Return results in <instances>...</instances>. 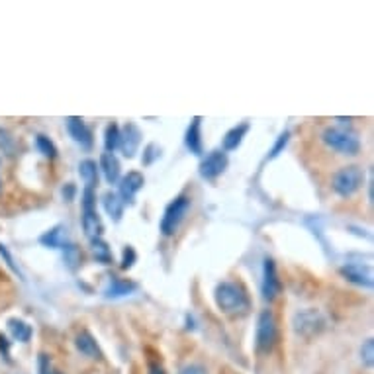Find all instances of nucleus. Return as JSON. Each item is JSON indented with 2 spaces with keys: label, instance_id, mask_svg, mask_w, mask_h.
I'll list each match as a JSON object with an SVG mask.
<instances>
[{
  "label": "nucleus",
  "instance_id": "obj_25",
  "mask_svg": "<svg viewBox=\"0 0 374 374\" xmlns=\"http://www.w3.org/2000/svg\"><path fill=\"white\" fill-rule=\"evenodd\" d=\"M36 145H38L41 155L50 157V159H53V157L57 155V149H55V145H53V142L47 138V135H38V138H36Z\"/></svg>",
  "mask_w": 374,
  "mask_h": 374
},
{
  "label": "nucleus",
  "instance_id": "obj_23",
  "mask_svg": "<svg viewBox=\"0 0 374 374\" xmlns=\"http://www.w3.org/2000/svg\"><path fill=\"white\" fill-rule=\"evenodd\" d=\"M91 251L96 261H100L102 265H110L112 263V251L106 241L102 239H92L91 241Z\"/></svg>",
  "mask_w": 374,
  "mask_h": 374
},
{
  "label": "nucleus",
  "instance_id": "obj_10",
  "mask_svg": "<svg viewBox=\"0 0 374 374\" xmlns=\"http://www.w3.org/2000/svg\"><path fill=\"white\" fill-rule=\"evenodd\" d=\"M142 129L138 128L133 122H128L124 126V131H120V147L124 151V155L131 159V157L138 153L140 145H142Z\"/></svg>",
  "mask_w": 374,
  "mask_h": 374
},
{
  "label": "nucleus",
  "instance_id": "obj_20",
  "mask_svg": "<svg viewBox=\"0 0 374 374\" xmlns=\"http://www.w3.org/2000/svg\"><path fill=\"white\" fill-rule=\"evenodd\" d=\"M78 175H80L82 182L87 184V188H92V190H94V186L98 184V167H96V163H94L92 159L80 161V165H78Z\"/></svg>",
  "mask_w": 374,
  "mask_h": 374
},
{
  "label": "nucleus",
  "instance_id": "obj_30",
  "mask_svg": "<svg viewBox=\"0 0 374 374\" xmlns=\"http://www.w3.org/2000/svg\"><path fill=\"white\" fill-rule=\"evenodd\" d=\"M135 251H133V247H126L124 249V255H122V269L124 271H128V269H131L133 267V263H135Z\"/></svg>",
  "mask_w": 374,
  "mask_h": 374
},
{
  "label": "nucleus",
  "instance_id": "obj_18",
  "mask_svg": "<svg viewBox=\"0 0 374 374\" xmlns=\"http://www.w3.org/2000/svg\"><path fill=\"white\" fill-rule=\"evenodd\" d=\"M247 131H249V124L243 122V124H239V126H235L232 128L228 133H226V138H223V153L226 151H233V149H237L241 142H243V138L247 135Z\"/></svg>",
  "mask_w": 374,
  "mask_h": 374
},
{
  "label": "nucleus",
  "instance_id": "obj_5",
  "mask_svg": "<svg viewBox=\"0 0 374 374\" xmlns=\"http://www.w3.org/2000/svg\"><path fill=\"white\" fill-rule=\"evenodd\" d=\"M188 210H190V198H186V196H179L177 200H173L170 204L165 210V214H163V219H161V233L163 235H173V233L179 230V226L182 223V219L184 216L188 214Z\"/></svg>",
  "mask_w": 374,
  "mask_h": 374
},
{
  "label": "nucleus",
  "instance_id": "obj_24",
  "mask_svg": "<svg viewBox=\"0 0 374 374\" xmlns=\"http://www.w3.org/2000/svg\"><path fill=\"white\" fill-rule=\"evenodd\" d=\"M104 147H106V153H114V149L120 147V128L116 124H110L104 131Z\"/></svg>",
  "mask_w": 374,
  "mask_h": 374
},
{
  "label": "nucleus",
  "instance_id": "obj_27",
  "mask_svg": "<svg viewBox=\"0 0 374 374\" xmlns=\"http://www.w3.org/2000/svg\"><path fill=\"white\" fill-rule=\"evenodd\" d=\"M361 357H362V362L371 368L374 364V341L373 339H366L364 343H362L361 347Z\"/></svg>",
  "mask_w": 374,
  "mask_h": 374
},
{
  "label": "nucleus",
  "instance_id": "obj_12",
  "mask_svg": "<svg viewBox=\"0 0 374 374\" xmlns=\"http://www.w3.org/2000/svg\"><path fill=\"white\" fill-rule=\"evenodd\" d=\"M143 184H145V179H143L142 173H138V170H131L122 179V182H120V198L124 200V204H133L135 194L142 190Z\"/></svg>",
  "mask_w": 374,
  "mask_h": 374
},
{
  "label": "nucleus",
  "instance_id": "obj_26",
  "mask_svg": "<svg viewBox=\"0 0 374 374\" xmlns=\"http://www.w3.org/2000/svg\"><path fill=\"white\" fill-rule=\"evenodd\" d=\"M65 263H67V267L73 271V269H77L78 263H80V253H78V249L75 245H65Z\"/></svg>",
  "mask_w": 374,
  "mask_h": 374
},
{
  "label": "nucleus",
  "instance_id": "obj_15",
  "mask_svg": "<svg viewBox=\"0 0 374 374\" xmlns=\"http://www.w3.org/2000/svg\"><path fill=\"white\" fill-rule=\"evenodd\" d=\"M135 284L129 283V280H120V278H112L110 284L104 288V296L108 300H118V298L129 296L131 292H135Z\"/></svg>",
  "mask_w": 374,
  "mask_h": 374
},
{
  "label": "nucleus",
  "instance_id": "obj_8",
  "mask_svg": "<svg viewBox=\"0 0 374 374\" xmlns=\"http://www.w3.org/2000/svg\"><path fill=\"white\" fill-rule=\"evenodd\" d=\"M261 292L267 302H272L274 298L280 294V280L276 274V265L272 258H265L263 265V283H261Z\"/></svg>",
  "mask_w": 374,
  "mask_h": 374
},
{
  "label": "nucleus",
  "instance_id": "obj_1",
  "mask_svg": "<svg viewBox=\"0 0 374 374\" xmlns=\"http://www.w3.org/2000/svg\"><path fill=\"white\" fill-rule=\"evenodd\" d=\"M216 304L223 314H230V316H237V314H245L249 310V296L245 294V290L239 286V284L233 283H221L218 284L216 292Z\"/></svg>",
  "mask_w": 374,
  "mask_h": 374
},
{
  "label": "nucleus",
  "instance_id": "obj_21",
  "mask_svg": "<svg viewBox=\"0 0 374 374\" xmlns=\"http://www.w3.org/2000/svg\"><path fill=\"white\" fill-rule=\"evenodd\" d=\"M39 241L45 247H52V249H59V247H65V241H67V230L65 226H55L50 232H45Z\"/></svg>",
  "mask_w": 374,
  "mask_h": 374
},
{
  "label": "nucleus",
  "instance_id": "obj_4",
  "mask_svg": "<svg viewBox=\"0 0 374 374\" xmlns=\"http://www.w3.org/2000/svg\"><path fill=\"white\" fill-rule=\"evenodd\" d=\"M364 182V170L361 167H343L341 170H337L333 177V190L343 198H349L357 192Z\"/></svg>",
  "mask_w": 374,
  "mask_h": 374
},
{
  "label": "nucleus",
  "instance_id": "obj_17",
  "mask_svg": "<svg viewBox=\"0 0 374 374\" xmlns=\"http://www.w3.org/2000/svg\"><path fill=\"white\" fill-rule=\"evenodd\" d=\"M102 204L106 214L114 221H120L124 216V200L120 198V194L116 192H106L102 196Z\"/></svg>",
  "mask_w": 374,
  "mask_h": 374
},
{
  "label": "nucleus",
  "instance_id": "obj_22",
  "mask_svg": "<svg viewBox=\"0 0 374 374\" xmlns=\"http://www.w3.org/2000/svg\"><path fill=\"white\" fill-rule=\"evenodd\" d=\"M8 327H10V331H12L14 339H18V341H22V343H28V341H30V337H32V327H30L26 322H22V320H18V318H12V320H8Z\"/></svg>",
  "mask_w": 374,
  "mask_h": 374
},
{
  "label": "nucleus",
  "instance_id": "obj_28",
  "mask_svg": "<svg viewBox=\"0 0 374 374\" xmlns=\"http://www.w3.org/2000/svg\"><path fill=\"white\" fill-rule=\"evenodd\" d=\"M290 140V131H283L280 135H278V140L276 143L272 145L271 153H269V159H274V157H278L284 151V147H286V143Z\"/></svg>",
  "mask_w": 374,
  "mask_h": 374
},
{
  "label": "nucleus",
  "instance_id": "obj_29",
  "mask_svg": "<svg viewBox=\"0 0 374 374\" xmlns=\"http://www.w3.org/2000/svg\"><path fill=\"white\" fill-rule=\"evenodd\" d=\"M159 157H161V147L157 143H149L145 147V153H143V165H151Z\"/></svg>",
  "mask_w": 374,
  "mask_h": 374
},
{
  "label": "nucleus",
  "instance_id": "obj_13",
  "mask_svg": "<svg viewBox=\"0 0 374 374\" xmlns=\"http://www.w3.org/2000/svg\"><path fill=\"white\" fill-rule=\"evenodd\" d=\"M341 274L351 280V283L359 284L362 288H373V271L371 267L361 265V263H349L341 269Z\"/></svg>",
  "mask_w": 374,
  "mask_h": 374
},
{
  "label": "nucleus",
  "instance_id": "obj_14",
  "mask_svg": "<svg viewBox=\"0 0 374 374\" xmlns=\"http://www.w3.org/2000/svg\"><path fill=\"white\" fill-rule=\"evenodd\" d=\"M200 126H202V118H192L190 126L186 129V135H184V145L190 149V153H194V155H200L202 153V133H200Z\"/></svg>",
  "mask_w": 374,
  "mask_h": 374
},
{
  "label": "nucleus",
  "instance_id": "obj_34",
  "mask_svg": "<svg viewBox=\"0 0 374 374\" xmlns=\"http://www.w3.org/2000/svg\"><path fill=\"white\" fill-rule=\"evenodd\" d=\"M39 368H41V374H52V366H50L47 355H39Z\"/></svg>",
  "mask_w": 374,
  "mask_h": 374
},
{
  "label": "nucleus",
  "instance_id": "obj_19",
  "mask_svg": "<svg viewBox=\"0 0 374 374\" xmlns=\"http://www.w3.org/2000/svg\"><path fill=\"white\" fill-rule=\"evenodd\" d=\"M75 345L77 349L82 353V355H87V357H91V359H100V349L96 345V341H94V337L89 333V331H80L75 339Z\"/></svg>",
  "mask_w": 374,
  "mask_h": 374
},
{
  "label": "nucleus",
  "instance_id": "obj_16",
  "mask_svg": "<svg viewBox=\"0 0 374 374\" xmlns=\"http://www.w3.org/2000/svg\"><path fill=\"white\" fill-rule=\"evenodd\" d=\"M100 170L104 173V179L110 184H116L120 179V161L114 153H102L100 157Z\"/></svg>",
  "mask_w": 374,
  "mask_h": 374
},
{
  "label": "nucleus",
  "instance_id": "obj_33",
  "mask_svg": "<svg viewBox=\"0 0 374 374\" xmlns=\"http://www.w3.org/2000/svg\"><path fill=\"white\" fill-rule=\"evenodd\" d=\"M0 255H4V258H6V263H8V267H10V269H12L14 272H20V271H18V267L14 265V261H12V257H10V253H8V249H6V245H2V243H0Z\"/></svg>",
  "mask_w": 374,
  "mask_h": 374
},
{
  "label": "nucleus",
  "instance_id": "obj_9",
  "mask_svg": "<svg viewBox=\"0 0 374 374\" xmlns=\"http://www.w3.org/2000/svg\"><path fill=\"white\" fill-rule=\"evenodd\" d=\"M228 168V155L223 151H212L208 153L206 159L200 163V177L206 181H214Z\"/></svg>",
  "mask_w": 374,
  "mask_h": 374
},
{
  "label": "nucleus",
  "instance_id": "obj_11",
  "mask_svg": "<svg viewBox=\"0 0 374 374\" xmlns=\"http://www.w3.org/2000/svg\"><path fill=\"white\" fill-rule=\"evenodd\" d=\"M67 131H69V135L73 138V142L78 143L82 149H91L92 143H94V140H92V131L91 128L85 124L82 118L77 116L67 118Z\"/></svg>",
  "mask_w": 374,
  "mask_h": 374
},
{
  "label": "nucleus",
  "instance_id": "obj_6",
  "mask_svg": "<svg viewBox=\"0 0 374 374\" xmlns=\"http://www.w3.org/2000/svg\"><path fill=\"white\" fill-rule=\"evenodd\" d=\"M292 325H294V331H296L298 336L314 337L318 336L320 331H323L325 320H323V316L318 310H304L298 311L296 316H294Z\"/></svg>",
  "mask_w": 374,
  "mask_h": 374
},
{
  "label": "nucleus",
  "instance_id": "obj_36",
  "mask_svg": "<svg viewBox=\"0 0 374 374\" xmlns=\"http://www.w3.org/2000/svg\"><path fill=\"white\" fill-rule=\"evenodd\" d=\"M149 374H165V371H163V366L159 364V362H149Z\"/></svg>",
  "mask_w": 374,
  "mask_h": 374
},
{
  "label": "nucleus",
  "instance_id": "obj_32",
  "mask_svg": "<svg viewBox=\"0 0 374 374\" xmlns=\"http://www.w3.org/2000/svg\"><path fill=\"white\" fill-rule=\"evenodd\" d=\"M179 374H206V368L200 364H186Z\"/></svg>",
  "mask_w": 374,
  "mask_h": 374
},
{
  "label": "nucleus",
  "instance_id": "obj_2",
  "mask_svg": "<svg viewBox=\"0 0 374 374\" xmlns=\"http://www.w3.org/2000/svg\"><path fill=\"white\" fill-rule=\"evenodd\" d=\"M323 143L331 149H336L343 155H357L359 149H361V142L359 138L343 128H327L323 131Z\"/></svg>",
  "mask_w": 374,
  "mask_h": 374
},
{
  "label": "nucleus",
  "instance_id": "obj_31",
  "mask_svg": "<svg viewBox=\"0 0 374 374\" xmlns=\"http://www.w3.org/2000/svg\"><path fill=\"white\" fill-rule=\"evenodd\" d=\"M0 149H2V151H6V153H12L14 151L12 138L8 135V131H4L2 128H0Z\"/></svg>",
  "mask_w": 374,
  "mask_h": 374
},
{
  "label": "nucleus",
  "instance_id": "obj_35",
  "mask_svg": "<svg viewBox=\"0 0 374 374\" xmlns=\"http://www.w3.org/2000/svg\"><path fill=\"white\" fill-rule=\"evenodd\" d=\"M0 353L8 359V355H10V343H8V339L4 336H0Z\"/></svg>",
  "mask_w": 374,
  "mask_h": 374
},
{
  "label": "nucleus",
  "instance_id": "obj_3",
  "mask_svg": "<svg viewBox=\"0 0 374 374\" xmlns=\"http://www.w3.org/2000/svg\"><path fill=\"white\" fill-rule=\"evenodd\" d=\"M82 230L89 239H100L102 235V221L96 212V196L92 188H85L82 192Z\"/></svg>",
  "mask_w": 374,
  "mask_h": 374
},
{
  "label": "nucleus",
  "instance_id": "obj_7",
  "mask_svg": "<svg viewBox=\"0 0 374 374\" xmlns=\"http://www.w3.org/2000/svg\"><path fill=\"white\" fill-rule=\"evenodd\" d=\"M276 343V320L272 311H261L257 322V349L261 353H269Z\"/></svg>",
  "mask_w": 374,
  "mask_h": 374
}]
</instances>
